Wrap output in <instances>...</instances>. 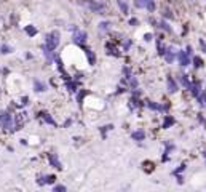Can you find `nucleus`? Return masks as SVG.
I'll use <instances>...</instances> for the list:
<instances>
[{
    "label": "nucleus",
    "instance_id": "obj_2",
    "mask_svg": "<svg viewBox=\"0 0 206 192\" xmlns=\"http://www.w3.org/2000/svg\"><path fill=\"white\" fill-rule=\"evenodd\" d=\"M85 5H86V7H89L93 11H102V10H104V7H102L101 3H94V2H91V0L85 2Z\"/></svg>",
    "mask_w": 206,
    "mask_h": 192
},
{
    "label": "nucleus",
    "instance_id": "obj_3",
    "mask_svg": "<svg viewBox=\"0 0 206 192\" xmlns=\"http://www.w3.org/2000/svg\"><path fill=\"white\" fill-rule=\"evenodd\" d=\"M85 34H83V32H77V34H75V37H74V40H75V42H77V43H80V45H81V43H83V42H85Z\"/></svg>",
    "mask_w": 206,
    "mask_h": 192
},
{
    "label": "nucleus",
    "instance_id": "obj_11",
    "mask_svg": "<svg viewBox=\"0 0 206 192\" xmlns=\"http://www.w3.org/2000/svg\"><path fill=\"white\" fill-rule=\"evenodd\" d=\"M146 5V0H136V7H144Z\"/></svg>",
    "mask_w": 206,
    "mask_h": 192
},
{
    "label": "nucleus",
    "instance_id": "obj_10",
    "mask_svg": "<svg viewBox=\"0 0 206 192\" xmlns=\"http://www.w3.org/2000/svg\"><path fill=\"white\" fill-rule=\"evenodd\" d=\"M133 138L134 139H142V138H144V133H134Z\"/></svg>",
    "mask_w": 206,
    "mask_h": 192
},
{
    "label": "nucleus",
    "instance_id": "obj_12",
    "mask_svg": "<svg viewBox=\"0 0 206 192\" xmlns=\"http://www.w3.org/2000/svg\"><path fill=\"white\" fill-rule=\"evenodd\" d=\"M173 122H174L173 119H166V122H165V125H163V127H165V128H166V127H170V125H171Z\"/></svg>",
    "mask_w": 206,
    "mask_h": 192
},
{
    "label": "nucleus",
    "instance_id": "obj_8",
    "mask_svg": "<svg viewBox=\"0 0 206 192\" xmlns=\"http://www.w3.org/2000/svg\"><path fill=\"white\" fill-rule=\"evenodd\" d=\"M86 56L89 58V64H94V54L89 51V50H86Z\"/></svg>",
    "mask_w": 206,
    "mask_h": 192
},
{
    "label": "nucleus",
    "instance_id": "obj_15",
    "mask_svg": "<svg viewBox=\"0 0 206 192\" xmlns=\"http://www.w3.org/2000/svg\"><path fill=\"white\" fill-rule=\"evenodd\" d=\"M195 66H201V61H200V58H195Z\"/></svg>",
    "mask_w": 206,
    "mask_h": 192
},
{
    "label": "nucleus",
    "instance_id": "obj_4",
    "mask_svg": "<svg viewBox=\"0 0 206 192\" xmlns=\"http://www.w3.org/2000/svg\"><path fill=\"white\" fill-rule=\"evenodd\" d=\"M48 159H50V162H51V163L54 165V167H56V168H62V167H61V163H59V162H58L56 155H53V154H50V155H48Z\"/></svg>",
    "mask_w": 206,
    "mask_h": 192
},
{
    "label": "nucleus",
    "instance_id": "obj_13",
    "mask_svg": "<svg viewBox=\"0 0 206 192\" xmlns=\"http://www.w3.org/2000/svg\"><path fill=\"white\" fill-rule=\"evenodd\" d=\"M54 179H56V178H54V176H48V178H46V181H45V183H54Z\"/></svg>",
    "mask_w": 206,
    "mask_h": 192
},
{
    "label": "nucleus",
    "instance_id": "obj_14",
    "mask_svg": "<svg viewBox=\"0 0 206 192\" xmlns=\"http://www.w3.org/2000/svg\"><path fill=\"white\" fill-rule=\"evenodd\" d=\"M147 7H149V10H154V8H155L154 2H147Z\"/></svg>",
    "mask_w": 206,
    "mask_h": 192
},
{
    "label": "nucleus",
    "instance_id": "obj_9",
    "mask_svg": "<svg viewBox=\"0 0 206 192\" xmlns=\"http://www.w3.org/2000/svg\"><path fill=\"white\" fill-rule=\"evenodd\" d=\"M168 85H170V91H176V85L171 78H168Z\"/></svg>",
    "mask_w": 206,
    "mask_h": 192
},
{
    "label": "nucleus",
    "instance_id": "obj_1",
    "mask_svg": "<svg viewBox=\"0 0 206 192\" xmlns=\"http://www.w3.org/2000/svg\"><path fill=\"white\" fill-rule=\"evenodd\" d=\"M58 43H59V34L58 32H51L46 35V47L50 50H54L58 47Z\"/></svg>",
    "mask_w": 206,
    "mask_h": 192
},
{
    "label": "nucleus",
    "instance_id": "obj_7",
    "mask_svg": "<svg viewBox=\"0 0 206 192\" xmlns=\"http://www.w3.org/2000/svg\"><path fill=\"white\" fill-rule=\"evenodd\" d=\"M179 59H181L182 66H185V64H189V59H187V58H185V54L182 53V51H181V53H179Z\"/></svg>",
    "mask_w": 206,
    "mask_h": 192
},
{
    "label": "nucleus",
    "instance_id": "obj_6",
    "mask_svg": "<svg viewBox=\"0 0 206 192\" xmlns=\"http://www.w3.org/2000/svg\"><path fill=\"white\" fill-rule=\"evenodd\" d=\"M26 32H27L29 35H35V34H37V29L32 27V26H27V27H26Z\"/></svg>",
    "mask_w": 206,
    "mask_h": 192
},
{
    "label": "nucleus",
    "instance_id": "obj_5",
    "mask_svg": "<svg viewBox=\"0 0 206 192\" xmlns=\"http://www.w3.org/2000/svg\"><path fill=\"white\" fill-rule=\"evenodd\" d=\"M118 5H120V8H121V11H123V13H128V5H126L123 0H118Z\"/></svg>",
    "mask_w": 206,
    "mask_h": 192
}]
</instances>
